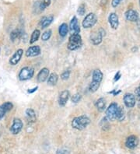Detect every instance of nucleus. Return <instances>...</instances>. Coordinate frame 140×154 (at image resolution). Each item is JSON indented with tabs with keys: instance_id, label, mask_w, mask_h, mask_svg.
<instances>
[{
	"instance_id": "f257e3e1",
	"label": "nucleus",
	"mask_w": 140,
	"mask_h": 154,
	"mask_svg": "<svg viewBox=\"0 0 140 154\" xmlns=\"http://www.w3.org/2000/svg\"><path fill=\"white\" fill-rule=\"evenodd\" d=\"M90 123V119L86 115H81V116L76 117L73 119L72 122V126L73 128L77 130H82L86 128L87 125Z\"/></svg>"
},
{
	"instance_id": "f03ea898",
	"label": "nucleus",
	"mask_w": 140,
	"mask_h": 154,
	"mask_svg": "<svg viewBox=\"0 0 140 154\" xmlns=\"http://www.w3.org/2000/svg\"><path fill=\"white\" fill-rule=\"evenodd\" d=\"M82 41L81 36L79 34H73L69 38V42H68V48L71 51H75L82 46Z\"/></svg>"
},
{
	"instance_id": "7ed1b4c3",
	"label": "nucleus",
	"mask_w": 140,
	"mask_h": 154,
	"mask_svg": "<svg viewBox=\"0 0 140 154\" xmlns=\"http://www.w3.org/2000/svg\"><path fill=\"white\" fill-rule=\"evenodd\" d=\"M34 69L32 67H26L23 68L21 69L20 73H19V79L21 81H25L28 80V79H31L32 77L34 76Z\"/></svg>"
},
{
	"instance_id": "20e7f679",
	"label": "nucleus",
	"mask_w": 140,
	"mask_h": 154,
	"mask_svg": "<svg viewBox=\"0 0 140 154\" xmlns=\"http://www.w3.org/2000/svg\"><path fill=\"white\" fill-rule=\"evenodd\" d=\"M97 16L93 13H89L84 18L83 21L82 23V25L84 28H91L97 23Z\"/></svg>"
},
{
	"instance_id": "39448f33",
	"label": "nucleus",
	"mask_w": 140,
	"mask_h": 154,
	"mask_svg": "<svg viewBox=\"0 0 140 154\" xmlns=\"http://www.w3.org/2000/svg\"><path fill=\"white\" fill-rule=\"evenodd\" d=\"M118 105L117 103L113 102L109 105V107L107 108L106 110V118L108 120L113 121L116 119V114H117V111H118Z\"/></svg>"
},
{
	"instance_id": "423d86ee",
	"label": "nucleus",
	"mask_w": 140,
	"mask_h": 154,
	"mask_svg": "<svg viewBox=\"0 0 140 154\" xmlns=\"http://www.w3.org/2000/svg\"><path fill=\"white\" fill-rule=\"evenodd\" d=\"M105 35V31L102 28L100 29L97 32L93 33L90 36V40L92 43L94 45H98L101 43L103 39V37Z\"/></svg>"
},
{
	"instance_id": "0eeeda50",
	"label": "nucleus",
	"mask_w": 140,
	"mask_h": 154,
	"mask_svg": "<svg viewBox=\"0 0 140 154\" xmlns=\"http://www.w3.org/2000/svg\"><path fill=\"white\" fill-rule=\"evenodd\" d=\"M23 128V122L20 119H14L11 128H10V132L13 135H17L20 133Z\"/></svg>"
},
{
	"instance_id": "6e6552de",
	"label": "nucleus",
	"mask_w": 140,
	"mask_h": 154,
	"mask_svg": "<svg viewBox=\"0 0 140 154\" xmlns=\"http://www.w3.org/2000/svg\"><path fill=\"white\" fill-rule=\"evenodd\" d=\"M69 28L72 34H79V32H80V26H79V24L76 17H73L72 20L70 21Z\"/></svg>"
},
{
	"instance_id": "1a4fd4ad",
	"label": "nucleus",
	"mask_w": 140,
	"mask_h": 154,
	"mask_svg": "<svg viewBox=\"0 0 140 154\" xmlns=\"http://www.w3.org/2000/svg\"><path fill=\"white\" fill-rule=\"evenodd\" d=\"M123 100L125 106L129 108H132L135 105V97L132 94H125Z\"/></svg>"
},
{
	"instance_id": "9d476101",
	"label": "nucleus",
	"mask_w": 140,
	"mask_h": 154,
	"mask_svg": "<svg viewBox=\"0 0 140 154\" xmlns=\"http://www.w3.org/2000/svg\"><path fill=\"white\" fill-rule=\"evenodd\" d=\"M23 53V49H18V50L13 54V56L10 58V59H9V63H10V65H12V66H16V65L20 61L21 58H22Z\"/></svg>"
},
{
	"instance_id": "9b49d317",
	"label": "nucleus",
	"mask_w": 140,
	"mask_h": 154,
	"mask_svg": "<svg viewBox=\"0 0 140 154\" xmlns=\"http://www.w3.org/2000/svg\"><path fill=\"white\" fill-rule=\"evenodd\" d=\"M13 105L11 102H6L2 103V105H0V120L5 116L8 111H11L13 109Z\"/></svg>"
},
{
	"instance_id": "f8f14e48",
	"label": "nucleus",
	"mask_w": 140,
	"mask_h": 154,
	"mask_svg": "<svg viewBox=\"0 0 140 154\" xmlns=\"http://www.w3.org/2000/svg\"><path fill=\"white\" fill-rule=\"evenodd\" d=\"M138 144V139L135 135H130L125 141V146L129 149H135Z\"/></svg>"
},
{
	"instance_id": "ddd939ff",
	"label": "nucleus",
	"mask_w": 140,
	"mask_h": 154,
	"mask_svg": "<svg viewBox=\"0 0 140 154\" xmlns=\"http://www.w3.org/2000/svg\"><path fill=\"white\" fill-rule=\"evenodd\" d=\"M108 21L112 29L116 30V29L118 28V25H119V20H118V15L115 13H110L108 17Z\"/></svg>"
},
{
	"instance_id": "4468645a",
	"label": "nucleus",
	"mask_w": 140,
	"mask_h": 154,
	"mask_svg": "<svg viewBox=\"0 0 140 154\" xmlns=\"http://www.w3.org/2000/svg\"><path fill=\"white\" fill-rule=\"evenodd\" d=\"M49 76V69L47 68H43L41 71L38 72L37 76V82L39 83H44L48 79Z\"/></svg>"
},
{
	"instance_id": "2eb2a0df",
	"label": "nucleus",
	"mask_w": 140,
	"mask_h": 154,
	"mask_svg": "<svg viewBox=\"0 0 140 154\" xmlns=\"http://www.w3.org/2000/svg\"><path fill=\"white\" fill-rule=\"evenodd\" d=\"M125 18L129 21L137 22L138 20V13L135 10H129L125 13Z\"/></svg>"
},
{
	"instance_id": "dca6fc26",
	"label": "nucleus",
	"mask_w": 140,
	"mask_h": 154,
	"mask_svg": "<svg viewBox=\"0 0 140 154\" xmlns=\"http://www.w3.org/2000/svg\"><path fill=\"white\" fill-rule=\"evenodd\" d=\"M41 54V48L39 46H31L26 50V57H35Z\"/></svg>"
},
{
	"instance_id": "f3484780",
	"label": "nucleus",
	"mask_w": 140,
	"mask_h": 154,
	"mask_svg": "<svg viewBox=\"0 0 140 154\" xmlns=\"http://www.w3.org/2000/svg\"><path fill=\"white\" fill-rule=\"evenodd\" d=\"M69 98V92L68 90H64L62 91L59 95V97H58V103H59L60 106L64 107V106L66 104Z\"/></svg>"
},
{
	"instance_id": "a211bd4d",
	"label": "nucleus",
	"mask_w": 140,
	"mask_h": 154,
	"mask_svg": "<svg viewBox=\"0 0 140 154\" xmlns=\"http://www.w3.org/2000/svg\"><path fill=\"white\" fill-rule=\"evenodd\" d=\"M103 79V73L100 69H95L93 72V77H92V83L101 84V81Z\"/></svg>"
},
{
	"instance_id": "6ab92c4d",
	"label": "nucleus",
	"mask_w": 140,
	"mask_h": 154,
	"mask_svg": "<svg viewBox=\"0 0 140 154\" xmlns=\"http://www.w3.org/2000/svg\"><path fill=\"white\" fill-rule=\"evenodd\" d=\"M53 20H54V17L52 15L49 16L48 17H43L41 19V22H40V25H41V28L45 29L46 27H48L52 23Z\"/></svg>"
},
{
	"instance_id": "aec40b11",
	"label": "nucleus",
	"mask_w": 140,
	"mask_h": 154,
	"mask_svg": "<svg viewBox=\"0 0 140 154\" xmlns=\"http://www.w3.org/2000/svg\"><path fill=\"white\" fill-rule=\"evenodd\" d=\"M95 106L97 109L100 111H104L106 108V100L104 98H99L95 103Z\"/></svg>"
},
{
	"instance_id": "412c9836",
	"label": "nucleus",
	"mask_w": 140,
	"mask_h": 154,
	"mask_svg": "<svg viewBox=\"0 0 140 154\" xmlns=\"http://www.w3.org/2000/svg\"><path fill=\"white\" fill-rule=\"evenodd\" d=\"M58 80V75L55 73V72H53V73L51 74L50 75L48 78V84L50 85V86H54V85L57 84Z\"/></svg>"
},
{
	"instance_id": "4be33fe9",
	"label": "nucleus",
	"mask_w": 140,
	"mask_h": 154,
	"mask_svg": "<svg viewBox=\"0 0 140 154\" xmlns=\"http://www.w3.org/2000/svg\"><path fill=\"white\" fill-rule=\"evenodd\" d=\"M58 32H59L60 36L62 37H65L67 35L68 32H69V26L66 23H62L60 25L59 28H58Z\"/></svg>"
},
{
	"instance_id": "5701e85b",
	"label": "nucleus",
	"mask_w": 140,
	"mask_h": 154,
	"mask_svg": "<svg viewBox=\"0 0 140 154\" xmlns=\"http://www.w3.org/2000/svg\"><path fill=\"white\" fill-rule=\"evenodd\" d=\"M26 117H27L28 120L30 122H34L36 121V114L35 111H34L31 108H28V109L26 110Z\"/></svg>"
},
{
	"instance_id": "b1692460",
	"label": "nucleus",
	"mask_w": 140,
	"mask_h": 154,
	"mask_svg": "<svg viewBox=\"0 0 140 154\" xmlns=\"http://www.w3.org/2000/svg\"><path fill=\"white\" fill-rule=\"evenodd\" d=\"M22 35V32L20 30H14L10 34V40L12 42H15L17 39H19Z\"/></svg>"
},
{
	"instance_id": "393cba45",
	"label": "nucleus",
	"mask_w": 140,
	"mask_h": 154,
	"mask_svg": "<svg viewBox=\"0 0 140 154\" xmlns=\"http://www.w3.org/2000/svg\"><path fill=\"white\" fill-rule=\"evenodd\" d=\"M40 34H41V32H40L39 30H34V32L32 33L31 37H30V44H34V42H37L40 38Z\"/></svg>"
},
{
	"instance_id": "a878e982",
	"label": "nucleus",
	"mask_w": 140,
	"mask_h": 154,
	"mask_svg": "<svg viewBox=\"0 0 140 154\" xmlns=\"http://www.w3.org/2000/svg\"><path fill=\"white\" fill-rule=\"evenodd\" d=\"M124 119H125V111L122 107L118 106L117 114H116V119L118 121H122Z\"/></svg>"
},
{
	"instance_id": "bb28decb",
	"label": "nucleus",
	"mask_w": 140,
	"mask_h": 154,
	"mask_svg": "<svg viewBox=\"0 0 140 154\" xmlns=\"http://www.w3.org/2000/svg\"><path fill=\"white\" fill-rule=\"evenodd\" d=\"M51 0H41V2H40V10L41 11H44L45 8L50 6Z\"/></svg>"
},
{
	"instance_id": "cd10ccee",
	"label": "nucleus",
	"mask_w": 140,
	"mask_h": 154,
	"mask_svg": "<svg viewBox=\"0 0 140 154\" xmlns=\"http://www.w3.org/2000/svg\"><path fill=\"white\" fill-rule=\"evenodd\" d=\"M51 34H52V32H51V30H46V31H45V32L42 34V36H41V40H42V41H44V42H46V41H48V40L50 39L51 36Z\"/></svg>"
},
{
	"instance_id": "c85d7f7f",
	"label": "nucleus",
	"mask_w": 140,
	"mask_h": 154,
	"mask_svg": "<svg viewBox=\"0 0 140 154\" xmlns=\"http://www.w3.org/2000/svg\"><path fill=\"white\" fill-rule=\"evenodd\" d=\"M77 13H78L79 15L83 16L86 13V6L84 4H81L80 6H79L78 10H77Z\"/></svg>"
},
{
	"instance_id": "c756f323",
	"label": "nucleus",
	"mask_w": 140,
	"mask_h": 154,
	"mask_svg": "<svg viewBox=\"0 0 140 154\" xmlns=\"http://www.w3.org/2000/svg\"><path fill=\"white\" fill-rule=\"evenodd\" d=\"M81 95L79 94H74L71 98V100L73 102V103H78L79 100H81Z\"/></svg>"
},
{
	"instance_id": "7c9ffc66",
	"label": "nucleus",
	"mask_w": 140,
	"mask_h": 154,
	"mask_svg": "<svg viewBox=\"0 0 140 154\" xmlns=\"http://www.w3.org/2000/svg\"><path fill=\"white\" fill-rule=\"evenodd\" d=\"M69 75H70V72H69V71H65L61 75V78H62L63 80H66V79H69Z\"/></svg>"
},
{
	"instance_id": "2f4dec72",
	"label": "nucleus",
	"mask_w": 140,
	"mask_h": 154,
	"mask_svg": "<svg viewBox=\"0 0 140 154\" xmlns=\"http://www.w3.org/2000/svg\"><path fill=\"white\" fill-rule=\"evenodd\" d=\"M123 0H112L111 1V6L114 8H116L117 6H119V4L122 2Z\"/></svg>"
},
{
	"instance_id": "473e14b6",
	"label": "nucleus",
	"mask_w": 140,
	"mask_h": 154,
	"mask_svg": "<svg viewBox=\"0 0 140 154\" xmlns=\"http://www.w3.org/2000/svg\"><path fill=\"white\" fill-rule=\"evenodd\" d=\"M135 96L140 100V86L138 87H137L136 90H135Z\"/></svg>"
},
{
	"instance_id": "72a5a7b5",
	"label": "nucleus",
	"mask_w": 140,
	"mask_h": 154,
	"mask_svg": "<svg viewBox=\"0 0 140 154\" xmlns=\"http://www.w3.org/2000/svg\"><path fill=\"white\" fill-rule=\"evenodd\" d=\"M37 88H38V87H34V88H33V89H30V90H28V93H29V94H32V93L35 92L36 90H37Z\"/></svg>"
},
{
	"instance_id": "f704fd0d",
	"label": "nucleus",
	"mask_w": 140,
	"mask_h": 154,
	"mask_svg": "<svg viewBox=\"0 0 140 154\" xmlns=\"http://www.w3.org/2000/svg\"><path fill=\"white\" fill-rule=\"evenodd\" d=\"M57 154H68V153H67V151L60 150V149H58V150L57 151Z\"/></svg>"
},
{
	"instance_id": "c9c22d12",
	"label": "nucleus",
	"mask_w": 140,
	"mask_h": 154,
	"mask_svg": "<svg viewBox=\"0 0 140 154\" xmlns=\"http://www.w3.org/2000/svg\"><path fill=\"white\" fill-rule=\"evenodd\" d=\"M120 76H121V74H120V72H118V74H116V75H115V78H114V81L118 80V79H119V78H120Z\"/></svg>"
},
{
	"instance_id": "e433bc0d",
	"label": "nucleus",
	"mask_w": 140,
	"mask_h": 154,
	"mask_svg": "<svg viewBox=\"0 0 140 154\" xmlns=\"http://www.w3.org/2000/svg\"><path fill=\"white\" fill-rule=\"evenodd\" d=\"M138 2H139V6H140V0H138Z\"/></svg>"
}]
</instances>
